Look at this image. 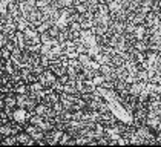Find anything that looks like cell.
Segmentation results:
<instances>
[{
	"label": "cell",
	"instance_id": "obj_1",
	"mask_svg": "<svg viewBox=\"0 0 161 147\" xmlns=\"http://www.w3.org/2000/svg\"><path fill=\"white\" fill-rule=\"evenodd\" d=\"M57 78H58V77L52 72L51 69H45L42 74H38L37 75V81H40L45 87H52L54 83L57 81Z\"/></svg>",
	"mask_w": 161,
	"mask_h": 147
},
{
	"label": "cell",
	"instance_id": "obj_2",
	"mask_svg": "<svg viewBox=\"0 0 161 147\" xmlns=\"http://www.w3.org/2000/svg\"><path fill=\"white\" fill-rule=\"evenodd\" d=\"M15 138H17V144H22V146H36V139H32L29 136V133H26L25 130L19 132V133L15 135Z\"/></svg>",
	"mask_w": 161,
	"mask_h": 147
},
{
	"label": "cell",
	"instance_id": "obj_3",
	"mask_svg": "<svg viewBox=\"0 0 161 147\" xmlns=\"http://www.w3.org/2000/svg\"><path fill=\"white\" fill-rule=\"evenodd\" d=\"M3 101H5V109H15L17 107V95H15V92L5 94Z\"/></svg>",
	"mask_w": 161,
	"mask_h": 147
},
{
	"label": "cell",
	"instance_id": "obj_4",
	"mask_svg": "<svg viewBox=\"0 0 161 147\" xmlns=\"http://www.w3.org/2000/svg\"><path fill=\"white\" fill-rule=\"evenodd\" d=\"M129 86L130 84L127 81H124V80H117L115 81V90H117V94L120 97H124V95L129 94Z\"/></svg>",
	"mask_w": 161,
	"mask_h": 147
},
{
	"label": "cell",
	"instance_id": "obj_5",
	"mask_svg": "<svg viewBox=\"0 0 161 147\" xmlns=\"http://www.w3.org/2000/svg\"><path fill=\"white\" fill-rule=\"evenodd\" d=\"M144 86H146V83H144V81H135V83H132V84L129 86V94H132V95L138 97V95L143 92Z\"/></svg>",
	"mask_w": 161,
	"mask_h": 147
},
{
	"label": "cell",
	"instance_id": "obj_6",
	"mask_svg": "<svg viewBox=\"0 0 161 147\" xmlns=\"http://www.w3.org/2000/svg\"><path fill=\"white\" fill-rule=\"evenodd\" d=\"M15 24H17V31H20V32H25L26 29L29 28V22H28V19H26L25 15H20L17 20H15Z\"/></svg>",
	"mask_w": 161,
	"mask_h": 147
},
{
	"label": "cell",
	"instance_id": "obj_7",
	"mask_svg": "<svg viewBox=\"0 0 161 147\" xmlns=\"http://www.w3.org/2000/svg\"><path fill=\"white\" fill-rule=\"evenodd\" d=\"M134 48H135L138 52H147L149 51L147 40H135V41H134Z\"/></svg>",
	"mask_w": 161,
	"mask_h": 147
},
{
	"label": "cell",
	"instance_id": "obj_8",
	"mask_svg": "<svg viewBox=\"0 0 161 147\" xmlns=\"http://www.w3.org/2000/svg\"><path fill=\"white\" fill-rule=\"evenodd\" d=\"M63 54L71 60V58H78V55H80V52L77 51V48L75 46H72V48H64V51H63Z\"/></svg>",
	"mask_w": 161,
	"mask_h": 147
},
{
	"label": "cell",
	"instance_id": "obj_9",
	"mask_svg": "<svg viewBox=\"0 0 161 147\" xmlns=\"http://www.w3.org/2000/svg\"><path fill=\"white\" fill-rule=\"evenodd\" d=\"M2 144H3V146H14V144H17V138H15V135L3 136V138H2Z\"/></svg>",
	"mask_w": 161,
	"mask_h": 147
},
{
	"label": "cell",
	"instance_id": "obj_10",
	"mask_svg": "<svg viewBox=\"0 0 161 147\" xmlns=\"http://www.w3.org/2000/svg\"><path fill=\"white\" fill-rule=\"evenodd\" d=\"M68 66L74 68V69H75V71H77L78 74L83 71V64H81V61L78 60V58H71V60H69V64H68Z\"/></svg>",
	"mask_w": 161,
	"mask_h": 147
},
{
	"label": "cell",
	"instance_id": "obj_11",
	"mask_svg": "<svg viewBox=\"0 0 161 147\" xmlns=\"http://www.w3.org/2000/svg\"><path fill=\"white\" fill-rule=\"evenodd\" d=\"M48 32H49V35L52 37V38H58L60 32H62V28H58L55 23H52L51 24V28L48 29Z\"/></svg>",
	"mask_w": 161,
	"mask_h": 147
},
{
	"label": "cell",
	"instance_id": "obj_12",
	"mask_svg": "<svg viewBox=\"0 0 161 147\" xmlns=\"http://www.w3.org/2000/svg\"><path fill=\"white\" fill-rule=\"evenodd\" d=\"M51 24H52V22H49V20H43V22H40V23L37 24V31L40 34H42V32H46V31L51 28Z\"/></svg>",
	"mask_w": 161,
	"mask_h": 147
},
{
	"label": "cell",
	"instance_id": "obj_13",
	"mask_svg": "<svg viewBox=\"0 0 161 147\" xmlns=\"http://www.w3.org/2000/svg\"><path fill=\"white\" fill-rule=\"evenodd\" d=\"M40 41H42V45H51V46H52V37L49 35L48 31L40 34Z\"/></svg>",
	"mask_w": 161,
	"mask_h": 147
},
{
	"label": "cell",
	"instance_id": "obj_14",
	"mask_svg": "<svg viewBox=\"0 0 161 147\" xmlns=\"http://www.w3.org/2000/svg\"><path fill=\"white\" fill-rule=\"evenodd\" d=\"M78 60L81 61V64H83V66H89V64L92 63L94 58H92L89 54H80V55H78Z\"/></svg>",
	"mask_w": 161,
	"mask_h": 147
},
{
	"label": "cell",
	"instance_id": "obj_15",
	"mask_svg": "<svg viewBox=\"0 0 161 147\" xmlns=\"http://www.w3.org/2000/svg\"><path fill=\"white\" fill-rule=\"evenodd\" d=\"M74 9L78 12V14H85V12L89 11V9H87V5L86 3H81V2H80V3H75Z\"/></svg>",
	"mask_w": 161,
	"mask_h": 147
},
{
	"label": "cell",
	"instance_id": "obj_16",
	"mask_svg": "<svg viewBox=\"0 0 161 147\" xmlns=\"http://www.w3.org/2000/svg\"><path fill=\"white\" fill-rule=\"evenodd\" d=\"M0 57H2L3 60H9V58H11V51L8 48H5V46L0 48Z\"/></svg>",
	"mask_w": 161,
	"mask_h": 147
},
{
	"label": "cell",
	"instance_id": "obj_17",
	"mask_svg": "<svg viewBox=\"0 0 161 147\" xmlns=\"http://www.w3.org/2000/svg\"><path fill=\"white\" fill-rule=\"evenodd\" d=\"M8 5H9V0H0V12H2V15L8 12Z\"/></svg>",
	"mask_w": 161,
	"mask_h": 147
},
{
	"label": "cell",
	"instance_id": "obj_18",
	"mask_svg": "<svg viewBox=\"0 0 161 147\" xmlns=\"http://www.w3.org/2000/svg\"><path fill=\"white\" fill-rule=\"evenodd\" d=\"M51 3H52V0H37V8L38 9H43L48 5H51Z\"/></svg>",
	"mask_w": 161,
	"mask_h": 147
},
{
	"label": "cell",
	"instance_id": "obj_19",
	"mask_svg": "<svg viewBox=\"0 0 161 147\" xmlns=\"http://www.w3.org/2000/svg\"><path fill=\"white\" fill-rule=\"evenodd\" d=\"M2 29H3V23L0 22V32H2Z\"/></svg>",
	"mask_w": 161,
	"mask_h": 147
},
{
	"label": "cell",
	"instance_id": "obj_20",
	"mask_svg": "<svg viewBox=\"0 0 161 147\" xmlns=\"http://www.w3.org/2000/svg\"><path fill=\"white\" fill-rule=\"evenodd\" d=\"M160 22H161V15H160Z\"/></svg>",
	"mask_w": 161,
	"mask_h": 147
}]
</instances>
